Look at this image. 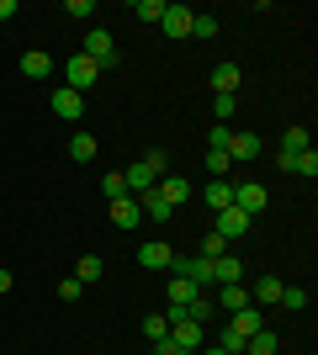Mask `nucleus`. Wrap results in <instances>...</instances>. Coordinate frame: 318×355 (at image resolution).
<instances>
[{
	"instance_id": "f257e3e1",
	"label": "nucleus",
	"mask_w": 318,
	"mask_h": 355,
	"mask_svg": "<svg viewBox=\"0 0 318 355\" xmlns=\"http://www.w3.org/2000/svg\"><path fill=\"white\" fill-rule=\"evenodd\" d=\"M165 318H170V345H175V350L197 355L202 345H207V329H202V324H191V318H181V313H165Z\"/></svg>"
},
{
	"instance_id": "f03ea898",
	"label": "nucleus",
	"mask_w": 318,
	"mask_h": 355,
	"mask_svg": "<svg viewBox=\"0 0 318 355\" xmlns=\"http://www.w3.org/2000/svg\"><path fill=\"white\" fill-rule=\"evenodd\" d=\"M85 59H96V69H112V64H117V43H112V32H106V27L85 32Z\"/></svg>"
},
{
	"instance_id": "7ed1b4c3",
	"label": "nucleus",
	"mask_w": 318,
	"mask_h": 355,
	"mask_svg": "<svg viewBox=\"0 0 318 355\" xmlns=\"http://www.w3.org/2000/svg\"><path fill=\"white\" fill-rule=\"evenodd\" d=\"M96 59H85V53H80V59H69L64 64V85L75 90V96H85V90H96Z\"/></svg>"
},
{
	"instance_id": "20e7f679",
	"label": "nucleus",
	"mask_w": 318,
	"mask_h": 355,
	"mask_svg": "<svg viewBox=\"0 0 318 355\" xmlns=\"http://www.w3.org/2000/svg\"><path fill=\"white\" fill-rule=\"evenodd\" d=\"M175 270H181L186 282H197L202 292L218 286V260H207V254H197V260H175Z\"/></svg>"
},
{
	"instance_id": "39448f33",
	"label": "nucleus",
	"mask_w": 318,
	"mask_h": 355,
	"mask_svg": "<svg viewBox=\"0 0 318 355\" xmlns=\"http://www.w3.org/2000/svg\"><path fill=\"white\" fill-rule=\"evenodd\" d=\"M233 207L249 212V218H255V212H265V186H260V180H244V186H233Z\"/></svg>"
},
{
	"instance_id": "423d86ee",
	"label": "nucleus",
	"mask_w": 318,
	"mask_h": 355,
	"mask_svg": "<svg viewBox=\"0 0 318 355\" xmlns=\"http://www.w3.org/2000/svg\"><path fill=\"white\" fill-rule=\"evenodd\" d=\"M212 308L223 313V318H228V313H239V308H249V286H244V282L218 286V302H212Z\"/></svg>"
},
{
	"instance_id": "0eeeda50",
	"label": "nucleus",
	"mask_w": 318,
	"mask_h": 355,
	"mask_svg": "<svg viewBox=\"0 0 318 355\" xmlns=\"http://www.w3.org/2000/svg\"><path fill=\"white\" fill-rule=\"evenodd\" d=\"M249 223H255L249 212L223 207V212H218V228H212V234H223V239H244V234H249Z\"/></svg>"
},
{
	"instance_id": "6e6552de",
	"label": "nucleus",
	"mask_w": 318,
	"mask_h": 355,
	"mask_svg": "<svg viewBox=\"0 0 318 355\" xmlns=\"http://www.w3.org/2000/svg\"><path fill=\"white\" fill-rule=\"evenodd\" d=\"M138 266H143V270H165V266H175V250L159 244V239H149V244L138 250Z\"/></svg>"
},
{
	"instance_id": "1a4fd4ad",
	"label": "nucleus",
	"mask_w": 318,
	"mask_h": 355,
	"mask_svg": "<svg viewBox=\"0 0 318 355\" xmlns=\"http://www.w3.org/2000/svg\"><path fill=\"white\" fill-rule=\"evenodd\" d=\"M191 21H197V11H186V6H170L159 27H165V37H175V43H181V37H191Z\"/></svg>"
},
{
	"instance_id": "9d476101",
	"label": "nucleus",
	"mask_w": 318,
	"mask_h": 355,
	"mask_svg": "<svg viewBox=\"0 0 318 355\" xmlns=\"http://www.w3.org/2000/svg\"><path fill=\"white\" fill-rule=\"evenodd\" d=\"M80 112H85V96H75L69 85H59V90H53V117H64V122H80Z\"/></svg>"
},
{
	"instance_id": "9b49d317",
	"label": "nucleus",
	"mask_w": 318,
	"mask_h": 355,
	"mask_svg": "<svg viewBox=\"0 0 318 355\" xmlns=\"http://www.w3.org/2000/svg\"><path fill=\"white\" fill-rule=\"evenodd\" d=\"M122 180H127V196H143V191H154V180H159V175H154L143 159H133L127 170H122Z\"/></svg>"
},
{
	"instance_id": "f8f14e48",
	"label": "nucleus",
	"mask_w": 318,
	"mask_h": 355,
	"mask_svg": "<svg viewBox=\"0 0 318 355\" xmlns=\"http://www.w3.org/2000/svg\"><path fill=\"white\" fill-rule=\"evenodd\" d=\"M202 297V286L197 282H186V276H170V313H186L191 302Z\"/></svg>"
},
{
	"instance_id": "ddd939ff",
	"label": "nucleus",
	"mask_w": 318,
	"mask_h": 355,
	"mask_svg": "<svg viewBox=\"0 0 318 355\" xmlns=\"http://www.w3.org/2000/svg\"><path fill=\"white\" fill-rule=\"evenodd\" d=\"M239 80H244V74H239V64H218V69H212V96H239Z\"/></svg>"
},
{
	"instance_id": "4468645a",
	"label": "nucleus",
	"mask_w": 318,
	"mask_h": 355,
	"mask_svg": "<svg viewBox=\"0 0 318 355\" xmlns=\"http://www.w3.org/2000/svg\"><path fill=\"white\" fill-rule=\"evenodd\" d=\"M154 191L165 196L170 207H186V196H191V186H186V175H159V180H154Z\"/></svg>"
},
{
	"instance_id": "2eb2a0df",
	"label": "nucleus",
	"mask_w": 318,
	"mask_h": 355,
	"mask_svg": "<svg viewBox=\"0 0 318 355\" xmlns=\"http://www.w3.org/2000/svg\"><path fill=\"white\" fill-rule=\"evenodd\" d=\"M228 324L239 329L244 340H249V334H260V329H265V313L255 308V302H249V308H239V313H228Z\"/></svg>"
},
{
	"instance_id": "dca6fc26",
	"label": "nucleus",
	"mask_w": 318,
	"mask_h": 355,
	"mask_svg": "<svg viewBox=\"0 0 318 355\" xmlns=\"http://www.w3.org/2000/svg\"><path fill=\"white\" fill-rule=\"evenodd\" d=\"M281 170H292V175H318V148H303V154H281Z\"/></svg>"
},
{
	"instance_id": "f3484780",
	"label": "nucleus",
	"mask_w": 318,
	"mask_h": 355,
	"mask_svg": "<svg viewBox=\"0 0 318 355\" xmlns=\"http://www.w3.org/2000/svg\"><path fill=\"white\" fill-rule=\"evenodd\" d=\"M21 74H27V80H48V74H53V59H48L43 48H32V53H21Z\"/></svg>"
},
{
	"instance_id": "a211bd4d",
	"label": "nucleus",
	"mask_w": 318,
	"mask_h": 355,
	"mask_svg": "<svg viewBox=\"0 0 318 355\" xmlns=\"http://www.w3.org/2000/svg\"><path fill=\"white\" fill-rule=\"evenodd\" d=\"M260 154V133H233L228 138V159H255Z\"/></svg>"
},
{
	"instance_id": "6ab92c4d",
	"label": "nucleus",
	"mask_w": 318,
	"mask_h": 355,
	"mask_svg": "<svg viewBox=\"0 0 318 355\" xmlns=\"http://www.w3.org/2000/svg\"><path fill=\"white\" fill-rule=\"evenodd\" d=\"M138 207L149 212L154 223H170V218H175V207H170V202H165L159 191H143V196H138Z\"/></svg>"
},
{
	"instance_id": "aec40b11",
	"label": "nucleus",
	"mask_w": 318,
	"mask_h": 355,
	"mask_svg": "<svg viewBox=\"0 0 318 355\" xmlns=\"http://www.w3.org/2000/svg\"><path fill=\"white\" fill-rule=\"evenodd\" d=\"M138 218H143V207H138V196H122V202H112V223H117V228H133Z\"/></svg>"
},
{
	"instance_id": "412c9836",
	"label": "nucleus",
	"mask_w": 318,
	"mask_h": 355,
	"mask_svg": "<svg viewBox=\"0 0 318 355\" xmlns=\"http://www.w3.org/2000/svg\"><path fill=\"white\" fill-rule=\"evenodd\" d=\"M202 196H207V207H212V212L233 207V180H212V186H207V191H202Z\"/></svg>"
},
{
	"instance_id": "4be33fe9",
	"label": "nucleus",
	"mask_w": 318,
	"mask_h": 355,
	"mask_svg": "<svg viewBox=\"0 0 318 355\" xmlns=\"http://www.w3.org/2000/svg\"><path fill=\"white\" fill-rule=\"evenodd\" d=\"M249 302H260V308L281 302V282H276V276H260V282H255V292H249Z\"/></svg>"
},
{
	"instance_id": "5701e85b",
	"label": "nucleus",
	"mask_w": 318,
	"mask_h": 355,
	"mask_svg": "<svg viewBox=\"0 0 318 355\" xmlns=\"http://www.w3.org/2000/svg\"><path fill=\"white\" fill-rule=\"evenodd\" d=\"M96 148H101V144H96L91 133H75V138H69V159H75V164H91Z\"/></svg>"
},
{
	"instance_id": "b1692460",
	"label": "nucleus",
	"mask_w": 318,
	"mask_h": 355,
	"mask_svg": "<svg viewBox=\"0 0 318 355\" xmlns=\"http://www.w3.org/2000/svg\"><path fill=\"white\" fill-rule=\"evenodd\" d=\"M101 254H80V266H75V282L80 286H91V282H101Z\"/></svg>"
},
{
	"instance_id": "393cba45",
	"label": "nucleus",
	"mask_w": 318,
	"mask_h": 355,
	"mask_svg": "<svg viewBox=\"0 0 318 355\" xmlns=\"http://www.w3.org/2000/svg\"><path fill=\"white\" fill-rule=\"evenodd\" d=\"M181 318H191V324H202V329H207V324H212V318H218V308H212V297H207V292H202V297H197V302H191V308H186V313H181Z\"/></svg>"
},
{
	"instance_id": "a878e982",
	"label": "nucleus",
	"mask_w": 318,
	"mask_h": 355,
	"mask_svg": "<svg viewBox=\"0 0 318 355\" xmlns=\"http://www.w3.org/2000/svg\"><path fill=\"white\" fill-rule=\"evenodd\" d=\"M228 282H244V260L239 254H223V260H218V286H228Z\"/></svg>"
},
{
	"instance_id": "bb28decb",
	"label": "nucleus",
	"mask_w": 318,
	"mask_h": 355,
	"mask_svg": "<svg viewBox=\"0 0 318 355\" xmlns=\"http://www.w3.org/2000/svg\"><path fill=\"white\" fill-rule=\"evenodd\" d=\"M143 340H149V345L170 340V318H165V313H149V318H143Z\"/></svg>"
},
{
	"instance_id": "cd10ccee",
	"label": "nucleus",
	"mask_w": 318,
	"mask_h": 355,
	"mask_svg": "<svg viewBox=\"0 0 318 355\" xmlns=\"http://www.w3.org/2000/svg\"><path fill=\"white\" fill-rule=\"evenodd\" d=\"M218 350H223V355H244V334L228 324V318H223V334H218Z\"/></svg>"
},
{
	"instance_id": "c85d7f7f",
	"label": "nucleus",
	"mask_w": 318,
	"mask_h": 355,
	"mask_svg": "<svg viewBox=\"0 0 318 355\" xmlns=\"http://www.w3.org/2000/svg\"><path fill=\"white\" fill-rule=\"evenodd\" d=\"M101 196H106V202H122V196H127V180H122V170L101 175Z\"/></svg>"
},
{
	"instance_id": "c756f323",
	"label": "nucleus",
	"mask_w": 318,
	"mask_h": 355,
	"mask_svg": "<svg viewBox=\"0 0 318 355\" xmlns=\"http://www.w3.org/2000/svg\"><path fill=\"white\" fill-rule=\"evenodd\" d=\"M244 350H249V355H276V334H271V329H260V334L244 340Z\"/></svg>"
},
{
	"instance_id": "7c9ffc66",
	"label": "nucleus",
	"mask_w": 318,
	"mask_h": 355,
	"mask_svg": "<svg viewBox=\"0 0 318 355\" xmlns=\"http://www.w3.org/2000/svg\"><path fill=\"white\" fill-rule=\"evenodd\" d=\"M303 148H313L308 144V128H287L281 133V154H303Z\"/></svg>"
},
{
	"instance_id": "2f4dec72",
	"label": "nucleus",
	"mask_w": 318,
	"mask_h": 355,
	"mask_svg": "<svg viewBox=\"0 0 318 355\" xmlns=\"http://www.w3.org/2000/svg\"><path fill=\"white\" fill-rule=\"evenodd\" d=\"M228 148H207V170H212V180H228Z\"/></svg>"
},
{
	"instance_id": "473e14b6",
	"label": "nucleus",
	"mask_w": 318,
	"mask_h": 355,
	"mask_svg": "<svg viewBox=\"0 0 318 355\" xmlns=\"http://www.w3.org/2000/svg\"><path fill=\"white\" fill-rule=\"evenodd\" d=\"M133 11H138V21H165V11H170V6H165V0H138Z\"/></svg>"
},
{
	"instance_id": "72a5a7b5",
	"label": "nucleus",
	"mask_w": 318,
	"mask_h": 355,
	"mask_svg": "<svg viewBox=\"0 0 318 355\" xmlns=\"http://www.w3.org/2000/svg\"><path fill=\"white\" fill-rule=\"evenodd\" d=\"M212 112H218V122H233V112H239V96H218V101H212Z\"/></svg>"
},
{
	"instance_id": "f704fd0d",
	"label": "nucleus",
	"mask_w": 318,
	"mask_h": 355,
	"mask_svg": "<svg viewBox=\"0 0 318 355\" xmlns=\"http://www.w3.org/2000/svg\"><path fill=\"white\" fill-rule=\"evenodd\" d=\"M143 164H149L154 175H170V154H165V148H149V154H143Z\"/></svg>"
},
{
	"instance_id": "c9c22d12",
	"label": "nucleus",
	"mask_w": 318,
	"mask_h": 355,
	"mask_svg": "<svg viewBox=\"0 0 318 355\" xmlns=\"http://www.w3.org/2000/svg\"><path fill=\"white\" fill-rule=\"evenodd\" d=\"M191 37H218V16H197V21H191Z\"/></svg>"
},
{
	"instance_id": "e433bc0d",
	"label": "nucleus",
	"mask_w": 318,
	"mask_h": 355,
	"mask_svg": "<svg viewBox=\"0 0 318 355\" xmlns=\"http://www.w3.org/2000/svg\"><path fill=\"white\" fill-rule=\"evenodd\" d=\"M281 302L297 313V308H308V292H303V286H281Z\"/></svg>"
},
{
	"instance_id": "4c0bfd02",
	"label": "nucleus",
	"mask_w": 318,
	"mask_h": 355,
	"mask_svg": "<svg viewBox=\"0 0 318 355\" xmlns=\"http://www.w3.org/2000/svg\"><path fill=\"white\" fill-rule=\"evenodd\" d=\"M202 254H207V260H223V234H207V239H202Z\"/></svg>"
},
{
	"instance_id": "58836bf2",
	"label": "nucleus",
	"mask_w": 318,
	"mask_h": 355,
	"mask_svg": "<svg viewBox=\"0 0 318 355\" xmlns=\"http://www.w3.org/2000/svg\"><path fill=\"white\" fill-rule=\"evenodd\" d=\"M228 138H233V128H223V122H218V128L207 133V144H212V148H228Z\"/></svg>"
},
{
	"instance_id": "ea45409f",
	"label": "nucleus",
	"mask_w": 318,
	"mask_h": 355,
	"mask_svg": "<svg viewBox=\"0 0 318 355\" xmlns=\"http://www.w3.org/2000/svg\"><path fill=\"white\" fill-rule=\"evenodd\" d=\"M80 292H85V286H80V282H75V276H69V282H59V297H64V302H75V297H80Z\"/></svg>"
},
{
	"instance_id": "a19ab883",
	"label": "nucleus",
	"mask_w": 318,
	"mask_h": 355,
	"mask_svg": "<svg viewBox=\"0 0 318 355\" xmlns=\"http://www.w3.org/2000/svg\"><path fill=\"white\" fill-rule=\"evenodd\" d=\"M64 11H69V16H96V6H91V0H69Z\"/></svg>"
},
{
	"instance_id": "79ce46f5",
	"label": "nucleus",
	"mask_w": 318,
	"mask_h": 355,
	"mask_svg": "<svg viewBox=\"0 0 318 355\" xmlns=\"http://www.w3.org/2000/svg\"><path fill=\"white\" fill-rule=\"evenodd\" d=\"M154 355H191V350H175L170 340H159V345H154Z\"/></svg>"
},
{
	"instance_id": "37998d69",
	"label": "nucleus",
	"mask_w": 318,
	"mask_h": 355,
	"mask_svg": "<svg viewBox=\"0 0 318 355\" xmlns=\"http://www.w3.org/2000/svg\"><path fill=\"white\" fill-rule=\"evenodd\" d=\"M16 16V0H0V21H11Z\"/></svg>"
},
{
	"instance_id": "c03bdc74",
	"label": "nucleus",
	"mask_w": 318,
	"mask_h": 355,
	"mask_svg": "<svg viewBox=\"0 0 318 355\" xmlns=\"http://www.w3.org/2000/svg\"><path fill=\"white\" fill-rule=\"evenodd\" d=\"M11 292V270H0V297Z\"/></svg>"
},
{
	"instance_id": "a18cd8bd",
	"label": "nucleus",
	"mask_w": 318,
	"mask_h": 355,
	"mask_svg": "<svg viewBox=\"0 0 318 355\" xmlns=\"http://www.w3.org/2000/svg\"><path fill=\"white\" fill-rule=\"evenodd\" d=\"M202 355H223V350H218V345H212V350H202Z\"/></svg>"
}]
</instances>
